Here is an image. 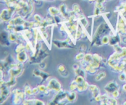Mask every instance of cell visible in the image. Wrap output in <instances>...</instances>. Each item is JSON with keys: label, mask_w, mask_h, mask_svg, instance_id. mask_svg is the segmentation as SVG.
<instances>
[{"label": "cell", "mask_w": 126, "mask_h": 105, "mask_svg": "<svg viewBox=\"0 0 126 105\" xmlns=\"http://www.w3.org/2000/svg\"><path fill=\"white\" fill-rule=\"evenodd\" d=\"M109 26L106 23H102L97 28L94 36L93 37L92 45H95L97 46L102 45L101 39L105 35H107V33L109 32Z\"/></svg>", "instance_id": "6da1fadb"}, {"label": "cell", "mask_w": 126, "mask_h": 105, "mask_svg": "<svg viewBox=\"0 0 126 105\" xmlns=\"http://www.w3.org/2000/svg\"><path fill=\"white\" fill-rule=\"evenodd\" d=\"M67 92L62 89L58 92L55 97L49 102V105H66L70 103L67 99Z\"/></svg>", "instance_id": "7a4b0ae2"}, {"label": "cell", "mask_w": 126, "mask_h": 105, "mask_svg": "<svg viewBox=\"0 0 126 105\" xmlns=\"http://www.w3.org/2000/svg\"><path fill=\"white\" fill-rule=\"evenodd\" d=\"M23 63L18 62L17 63H12L9 66L8 70L9 74L10 76L17 77L22 73L23 71Z\"/></svg>", "instance_id": "3957f363"}, {"label": "cell", "mask_w": 126, "mask_h": 105, "mask_svg": "<svg viewBox=\"0 0 126 105\" xmlns=\"http://www.w3.org/2000/svg\"><path fill=\"white\" fill-rule=\"evenodd\" d=\"M117 33L119 35H126V21L119 14V19L118 20V23L116 25Z\"/></svg>", "instance_id": "277c9868"}, {"label": "cell", "mask_w": 126, "mask_h": 105, "mask_svg": "<svg viewBox=\"0 0 126 105\" xmlns=\"http://www.w3.org/2000/svg\"><path fill=\"white\" fill-rule=\"evenodd\" d=\"M16 10L14 7H9L8 9H4L1 11V19L4 22H7L11 20L12 14Z\"/></svg>", "instance_id": "5b68a950"}, {"label": "cell", "mask_w": 126, "mask_h": 105, "mask_svg": "<svg viewBox=\"0 0 126 105\" xmlns=\"http://www.w3.org/2000/svg\"><path fill=\"white\" fill-rule=\"evenodd\" d=\"M47 87L50 91L54 90L56 92H59V91H60L62 89L61 84H60V82L56 79H51L49 81Z\"/></svg>", "instance_id": "8992f818"}, {"label": "cell", "mask_w": 126, "mask_h": 105, "mask_svg": "<svg viewBox=\"0 0 126 105\" xmlns=\"http://www.w3.org/2000/svg\"><path fill=\"white\" fill-rule=\"evenodd\" d=\"M117 90H119V85L115 81H111L105 87V90L107 93H112Z\"/></svg>", "instance_id": "52a82bcc"}, {"label": "cell", "mask_w": 126, "mask_h": 105, "mask_svg": "<svg viewBox=\"0 0 126 105\" xmlns=\"http://www.w3.org/2000/svg\"><path fill=\"white\" fill-rule=\"evenodd\" d=\"M33 75H34L36 77H41V78L42 79L41 83H43L44 81H46L49 77H50V75H49V74L46 73L45 72H43L41 70H34L33 71Z\"/></svg>", "instance_id": "ba28073f"}, {"label": "cell", "mask_w": 126, "mask_h": 105, "mask_svg": "<svg viewBox=\"0 0 126 105\" xmlns=\"http://www.w3.org/2000/svg\"><path fill=\"white\" fill-rule=\"evenodd\" d=\"M54 45L58 48H72V46L70 45V43H68L67 41H57L54 40L53 41Z\"/></svg>", "instance_id": "9c48e42d"}, {"label": "cell", "mask_w": 126, "mask_h": 105, "mask_svg": "<svg viewBox=\"0 0 126 105\" xmlns=\"http://www.w3.org/2000/svg\"><path fill=\"white\" fill-rule=\"evenodd\" d=\"M25 22V20L23 19L22 16H18L14 18H12L9 22V24L12 25H22Z\"/></svg>", "instance_id": "30bf717a"}, {"label": "cell", "mask_w": 126, "mask_h": 105, "mask_svg": "<svg viewBox=\"0 0 126 105\" xmlns=\"http://www.w3.org/2000/svg\"><path fill=\"white\" fill-rule=\"evenodd\" d=\"M1 44L4 46H8L11 44V41L9 39V34L2 32L1 34Z\"/></svg>", "instance_id": "8fae6325"}, {"label": "cell", "mask_w": 126, "mask_h": 105, "mask_svg": "<svg viewBox=\"0 0 126 105\" xmlns=\"http://www.w3.org/2000/svg\"><path fill=\"white\" fill-rule=\"evenodd\" d=\"M59 10H60L62 15L66 20H68L69 17H70V12L68 11L66 4H62L60 5V7H59Z\"/></svg>", "instance_id": "7c38bea8"}, {"label": "cell", "mask_w": 126, "mask_h": 105, "mask_svg": "<svg viewBox=\"0 0 126 105\" xmlns=\"http://www.w3.org/2000/svg\"><path fill=\"white\" fill-rule=\"evenodd\" d=\"M28 59V56H27V52L25 50L17 54V60L18 62L25 63L27 60Z\"/></svg>", "instance_id": "4fadbf2b"}, {"label": "cell", "mask_w": 126, "mask_h": 105, "mask_svg": "<svg viewBox=\"0 0 126 105\" xmlns=\"http://www.w3.org/2000/svg\"><path fill=\"white\" fill-rule=\"evenodd\" d=\"M22 104L25 105H45V103L43 102V101H41L37 99H32V100H23L22 102Z\"/></svg>", "instance_id": "5bb4252c"}, {"label": "cell", "mask_w": 126, "mask_h": 105, "mask_svg": "<svg viewBox=\"0 0 126 105\" xmlns=\"http://www.w3.org/2000/svg\"><path fill=\"white\" fill-rule=\"evenodd\" d=\"M121 38L119 37V34H116V35H113L112 36L110 37V41L109 44L111 45L114 46L116 45H118L120 42Z\"/></svg>", "instance_id": "9a60e30c"}, {"label": "cell", "mask_w": 126, "mask_h": 105, "mask_svg": "<svg viewBox=\"0 0 126 105\" xmlns=\"http://www.w3.org/2000/svg\"><path fill=\"white\" fill-rule=\"evenodd\" d=\"M118 12L121 15L122 17H123L126 21V2L122 3L118 7Z\"/></svg>", "instance_id": "2e32d148"}, {"label": "cell", "mask_w": 126, "mask_h": 105, "mask_svg": "<svg viewBox=\"0 0 126 105\" xmlns=\"http://www.w3.org/2000/svg\"><path fill=\"white\" fill-rule=\"evenodd\" d=\"M48 11H49V13L50 14V15L52 16V17H55V16H58L61 14L60 10L58 9L57 8H56L55 7H49V9H48Z\"/></svg>", "instance_id": "e0dca14e"}, {"label": "cell", "mask_w": 126, "mask_h": 105, "mask_svg": "<svg viewBox=\"0 0 126 105\" xmlns=\"http://www.w3.org/2000/svg\"><path fill=\"white\" fill-rule=\"evenodd\" d=\"M58 71L59 72L60 75L63 77H67L68 75L67 71H66V68L63 65H60L58 66Z\"/></svg>", "instance_id": "ac0fdd59"}, {"label": "cell", "mask_w": 126, "mask_h": 105, "mask_svg": "<svg viewBox=\"0 0 126 105\" xmlns=\"http://www.w3.org/2000/svg\"><path fill=\"white\" fill-rule=\"evenodd\" d=\"M67 99L70 103L75 102L76 99V94L75 91H71L70 92H67Z\"/></svg>", "instance_id": "d6986e66"}, {"label": "cell", "mask_w": 126, "mask_h": 105, "mask_svg": "<svg viewBox=\"0 0 126 105\" xmlns=\"http://www.w3.org/2000/svg\"><path fill=\"white\" fill-rule=\"evenodd\" d=\"M16 84V77L14 76H10V79L8 81L6 82V84L9 88L13 87Z\"/></svg>", "instance_id": "ffe728a7"}, {"label": "cell", "mask_w": 126, "mask_h": 105, "mask_svg": "<svg viewBox=\"0 0 126 105\" xmlns=\"http://www.w3.org/2000/svg\"><path fill=\"white\" fill-rule=\"evenodd\" d=\"M38 87L39 89V92H42V93H44L46 95H48L49 94V93H50V90L47 88V87H46L44 85H40V86H38Z\"/></svg>", "instance_id": "44dd1931"}, {"label": "cell", "mask_w": 126, "mask_h": 105, "mask_svg": "<svg viewBox=\"0 0 126 105\" xmlns=\"http://www.w3.org/2000/svg\"><path fill=\"white\" fill-rule=\"evenodd\" d=\"M75 74H76V76H82V77H84V78L86 77V70H85V69L84 70H83V69L79 68H78V70H75Z\"/></svg>", "instance_id": "7402d4cb"}, {"label": "cell", "mask_w": 126, "mask_h": 105, "mask_svg": "<svg viewBox=\"0 0 126 105\" xmlns=\"http://www.w3.org/2000/svg\"><path fill=\"white\" fill-rule=\"evenodd\" d=\"M72 9H73V11L74 12H76L78 15L79 14H82V11L81 9V7L80 6H79L78 4H74L72 6Z\"/></svg>", "instance_id": "603a6c76"}, {"label": "cell", "mask_w": 126, "mask_h": 105, "mask_svg": "<svg viewBox=\"0 0 126 105\" xmlns=\"http://www.w3.org/2000/svg\"><path fill=\"white\" fill-rule=\"evenodd\" d=\"M25 46L22 43H20V44H19L17 45L15 51H16V52L17 53V54H18V53L21 52L23 51V50H25Z\"/></svg>", "instance_id": "cb8c5ba5"}, {"label": "cell", "mask_w": 126, "mask_h": 105, "mask_svg": "<svg viewBox=\"0 0 126 105\" xmlns=\"http://www.w3.org/2000/svg\"><path fill=\"white\" fill-rule=\"evenodd\" d=\"M84 60L87 63H91V61L93 60V55H92V54H85Z\"/></svg>", "instance_id": "d4e9b609"}, {"label": "cell", "mask_w": 126, "mask_h": 105, "mask_svg": "<svg viewBox=\"0 0 126 105\" xmlns=\"http://www.w3.org/2000/svg\"><path fill=\"white\" fill-rule=\"evenodd\" d=\"M78 83L76 82V81H73L72 82H71L70 85V89L71 91H75V90L77 89L78 88Z\"/></svg>", "instance_id": "484cf974"}, {"label": "cell", "mask_w": 126, "mask_h": 105, "mask_svg": "<svg viewBox=\"0 0 126 105\" xmlns=\"http://www.w3.org/2000/svg\"><path fill=\"white\" fill-rule=\"evenodd\" d=\"M110 41V37L107 35H105L102 37L101 39V43H102V45H105V44H109Z\"/></svg>", "instance_id": "4316f807"}, {"label": "cell", "mask_w": 126, "mask_h": 105, "mask_svg": "<svg viewBox=\"0 0 126 105\" xmlns=\"http://www.w3.org/2000/svg\"><path fill=\"white\" fill-rule=\"evenodd\" d=\"M106 77V73L105 72H101L100 73L97 74L95 76V79L96 81H98L102 80V79L105 78Z\"/></svg>", "instance_id": "83f0119b"}, {"label": "cell", "mask_w": 126, "mask_h": 105, "mask_svg": "<svg viewBox=\"0 0 126 105\" xmlns=\"http://www.w3.org/2000/svg\"><path fill=\"white\" fill-rule=\"evenodd\" d=\"M25 93V94L28 95H33V91H32V89H31V87H30L29 86H25L24 88Z\"/></svg>", "instance_id": "f1b7e54d"}, {"label": "cell", "mask_w": 126, "mask_h": 105, "mask_svg": "<svg viewBox=\"0 0 126 105\" xmlns=\"http://www.w3.org/2000/svg\"><path fill=\"white\" fill-rule=\"evenodd\" d=\"M75 81H76L78 84H82L85 82L84 77H83L82 76H76V79H75Z\"/></svg>", "instance_id": "f546056e"}, {"label": "cell", "mask_w": 126, "mask_h": 105, "mask_svg": "<svg viewBox=\"0 0 126 105\" xmlns=\"http://www.w3.org/2000/svg\"><path fill=\"white\" fill-rule=\"evenodd\" d=\"M92 95H93V97L94 98H96V97H97V96H98L100 94V89L99 88H98V87H96L95 89L92 92Z\"/></svg>", "instance_id": "4dcf8cb0"}, {"label": "cell", "mask_w": 126, "mask_h": 105, "mask_svg": "<svg viewBox=\"0 0 126 105\" xmlns=\"http://www.w3.org/2000/svg\"><path fill=\"white\" fill-rule=\"evenodd\" d=\"M85 56V54L83 52H81L79 54H78L76 56V60H78V61H81V60H83Z\"/></svg>", "instance_id": "1f68e13d"}, {"label": "cell", "mask_w": 126, "mask_h": 105, "mask_svg": "<svg viewBox=\"0 0 126 105\" xmlns=\"http://www.w3.org/2000/svg\"><path fill=\"white\" fill-rule=\"evenodd\" d=\"M34 21H36V22H41V23H42V22H43V20H44V19H43L42 17H41V16H39L38 14L34 15Z\"/></svg>", "instance_id": "d6a6232c"}, {"label": "cell", "mask_w": 126, "mask_h": 105, "mask_svg": "<svg viewBox=\"0 0 126 105\" xmlns=\"http://www.w3.org/2000/svg\"><path fill=\"white\" fill-rule=\"evenodd\" d=\"M119 80L121 81H124L126 80V73L124 71V72H122L120 74L119 77Z\"/></svg>", "instance_id": "836d02e7"}, {"label": "cell", "mask_w": 126, "mask_h": 105, "mask_svg": "<svg viewBox=\"0 0 126 105\" xmlns=\"http://www.w3.org/2000/svg\"><path fill=\"white\" fill-rule=\"evenodd\" d=\"M112 94V96H113V98H118V97L119 96V92L118 90H115L114 92H113V93H111Z\"/></svg>", "instance_id": "e575fe53"}, {"label": "cell", "mask_w": 126, "mask_h": 105, "mask_svg": "<svg viewBox=\"0 0 126 105\" xmlns=\"http://www.w3.org/2000/svg\"><path fill=\"white\" fill-rule=\"evenodd\" d=\"M32 91H33V94H37V93L39 92L38 87H35V88L33 89H32Z\"/></svg>", "instance_id": "d590c367"}, {"label": "cell", "mask_w": 126, "mask_h": 105, "mask_svg": "<svg viewBox=\"0 0 126 105\" xmlns=\"http://www.w3.org/2000/svg\"><path fill=\"white\" fill-rule=\"evenodd\" d=\"M79 68L80 66H79V65H78V64H74V65H73V69L74 71L78 70V69Z\"/></svg>", "instance_id": "8d00e7d4"}, {"label": "cell", "mask_w": 126, "mask_h": 105, "mask_svg": "<svg viewBox=\"0 0 126 105\" xmlns=\"http://www.w3.org/2000/svg\"><path fill=\"white\" fill-rule=\"evenodd\" d=\"M106 0H97V1L96 2H100V3H103V2H105Z\"/></svg>", "instance_id": "74e56055"}, {"label": "cell", "mask_w": 126, "mask_h": 105, "mask_svg": "<svg viewBox=\"0 0 126 105\" xmlns=\"http://www.w3.org/2000/svg\"><path fill=\"white\" fill-rule=\"evenodd\" d=\"M123 90L126 91V84H124V86H123Z\"/></svg>", "instance_id": "f35d334b"}, {"label": "cell", "mask_w": 126, "mask_h": 105, "mask_svg": "<svg viewBox=\"0 0 126 105\" xmlns=\"http://www.w3.org/2000/svg\"><path fill=\"white\" fill-rule=\"evenodd\" d=\"M90 2H94L95 1H97V0H88Z\"/></svg>", "instance_id": "ab89813d"}, {"label": "cell", "mask_w": 126, "mask_h": 105, "mask_svg": "<svg viewBox=\"0 0 126 105\" xmlns=\"http://www.w3.org/2000/svg\"><path fill=\"white\" fill-rule=\"evenodd\" d=\"M44 1H53V0H44Z\"/></svg>", "instance_id": "60d3db41"}, {"label": "cell", "mask_w": 126, "mask_h": 105, "mask_svg": "<svg viewBox=\"0 0 126 105\" xmlns=\"http://www.w3.org/2000/svg\"><path fill=\"white\" fill-rule=\"evenodd\" d=\"M124 71H125V72L126 73V69H125V70H124Z\"/></svg>", "instance_id": "b9f144b4"}, {"label": "cell", "mask_w": 126, "mask_h": 105, "mask_svg": "<svg viewBox=\"0 0 126 105\" xmlns=\"http://www.w3.org/2000/svg\"><path fill=\"white\" fill-rule=\"evenodd\" d=\"M124 105H126V102H125V103H124Z\"/></svg>", "instance_id": "7bdbcfd3"}, {"label": "cell", "mask_w": 126, "mask_h": 105, "mask_svg": "<svg viewBox=\"0 0 126 105\" xmlns=\"http://www.w3.org/2000/svg\"><path fill=\"white\" fill-rule=\"evenodd\" d=\"M62 1H65V0H62Z\"/></svg>", "instance_id": "ee69618b"}]
</instances>
